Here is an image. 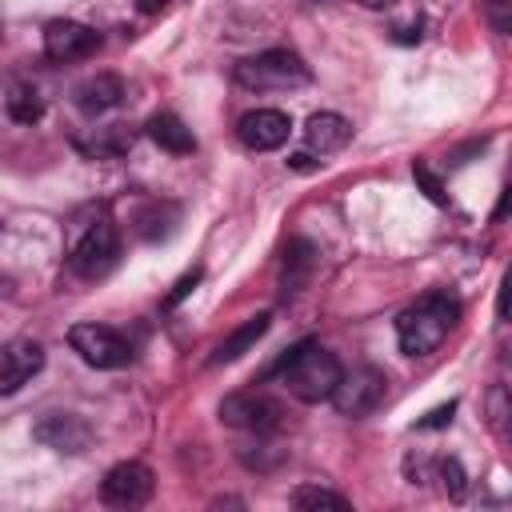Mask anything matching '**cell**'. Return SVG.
<instances>
[{
    "label": "cell",
    "instance_id": "6da1fadb",
    "mask_svg": "<svg viewBox=\"0 0 512 512\" xmlns=\"http://www.w3.org/2000/svg\"><path fill=\"white\" fill-rule=\"evenodd\" d=\"M272 376H280V384H284L296 400L320 404V400H332V392H336V384H340V376H344V364H340L336 352H328L324 344L300 340L296 348H288V352L276 360Z\"/></svg>",
    "mask_w": 512,
    "mask_h": 512
},
{
    "label": "cell",
    "instance_id": "7a4b0ae2",
    "mask_svg": "<svg viewBox=\"0 0 512 512\" xmlns=\"http://www.w3.org/2000/svg\"><path fill=\"white\" fill-rule=\"evenodd\" d=\"M460 320V300L448 296V292H428L420 296L416 304H408L400 316H396V340H400V352L404 356H428L436 352L452 324Z\"/></svg>",
    "mask_w": 512,
    "mask_h": 512
},
{
    "label": "cell",
    "instance_id": "3957f363",
    "mask_svg": "<svg viewBox=\"0 0 512 512\" xmlns=\"http://www.w3.org/2000/svg\"><path fill=\"white\" fill-rule=\"evenodd\" d=\"M232 76L248 92H292V88H304L312 80L308 64L288 48H268L260 56H248L236 64Z\"/></svg>",
    "mask_w": 512,
    "mask_h": 512
},
{
    "label": "cell",
    "instance_id": "277c9868",
    "mask_svg": "<svg viewBox=\"0 0 512 512\" xmlns=\"http://www.w3.org/2000/svg\"><path fill=\"white\" fill-rule=\"evenodd\" d=\"M120 260V236H116V224L112 220H96L80 232V240L72 244L68 252V268L80 276V280H100L116 268Z\"/></svg>",
    "mask_w": 512,
    "mask_h": 512
},
{
    "label": "cell",
    "instance_id": "5b68a950",
    "mask_svg": "<svg viewBox=\"0 0 512 512\" xmlns=\"http://www.w3.org/2000/svg\"><path fill=\"white\" fill-rule=\"evenodd\" d=\"M384 396H388V376L380 368H372V364H356V368H344V376H340V384L332 392V408L340 416L360 420V416L376 412L384 404Z\"/></svg>",
    "mask_w": 512,
    "mask_h": 512
},
{
    "label": "cell",
    "instance_id": "8992f818",
    "mask_svg": "<svg viewBox=\"0 0 512 512\" xmlns=\"http://www.w3.org/2000/svg\"><path fill=\"white\" fill-rule=\"evenodd\" d=\"M68 344L92 368H124L132 360V344L108 324H72Z\"/></svg>",
    "mask_w": 512,
    "mask_h": 512
},
{
    "label": "cell",
    "instance_id": "52a82bcc",
    "mask_svg": "<svg viewBox=\"0 0 512 512\" xmlns=\"http://www.w3.org/2000/svg\"><path fill=\"white\" fill-rule=\"evenodd\" d=\"M220 420L232 424V428H244V432H256V436H268L284 424V404L268 392H232L224 396L220 404Z\"/></svg>",
    "mask_w": 512,
    "mask_h": 512
},
{
    "label": "cell",
    "instance_id": "ba28073f",
    "mask_svg": "<svg viewBox=\"0 0 512 512\" xmlns=\"http://www.w3.org/2000/svg\"><path fill=\"white\" fill-rule=\"evenodd\" d=\"M152 488H156V476L148 464L140 460H120L104 472L100 480V500L112 504V508H140L152 500Z\"/></svg>",
    "mask_w": 512,
    "mask_h": 512
},
{
    "label": "cell",
    "instance_id": "9c48e42d",
    "mask_svg": "<svg viewBox=\"0 0 512 512\" xmlns=\"http://www.w3.org/2000/svg\"><path fill=\"white\" fill-rule=\"evenodd\" d=\"M100 52V32L80 20H48L44 24V56L52 64H76Z\"/></svg>",
    "mask_w": 512,
    "mask_h": 512
},
{
    "label": "cell",
    "instance_id": "30bf717a",
    "mask_svg": "<svg viewBox=\"0 0 512 512\" xmlns=\"http://www.w3.org/2000/svg\"><path fill=\"white\" fill-rule=\"evenodd\" d=\"M288 132H292V120H288V112H280V108H252V112H244V116L236 120V136H240V144L252 148V152H272V148H280V144L288 140Z\"/></svg>",
    "mask_w": 512,
    "mask_h": 512
},
{
    "label": "cell",
    "instance_id": "8fae6325",
    "mask_svg": "<svg viewBox=\"0 0 512 512\" xmlns=\"http://www.w3.org/2000/svg\"><path fill=\"white\" fill-rule=\"evenodd\" d=\"M40 368H44V344L40 340H32V336L8 340L4 352H0V392L4 396L20 392Z\"/></svg>",
    "mask_w": 512,
    "mask_h": 512
},
{
    "label": "cell",
    "instance_id": "7c38bea8",
    "mask_svg": "<svg viewBox=\"0 0 512 512\" xmlns=\"http://www.w3.org/2000/svg\"><path fill=\"white\" fill-rule=\"evenodd\" d=\"M32 436H36L40 444L56 448V452H68V456H76V452H84V448L92 444L88 420H80V416H72V412H52V416H44V420L32 428Z\"/></svg>",
    "mask_w": 512,
    "mask_h": 512
},
{
    "label": "cell",
    "instance_id": "4fadbf2b",
    "mask_svg": "<svg viewBox=\"0 0 512 512\" xmlns=\"http://www.w3.org/2000/svg\"><path fill=\"white\" fill-rule=\"evenodd\" d=\"M72 100L84 116H100V112H112L120 100H124V80L116 72H96L88 80H80L72 88Z\"/></svg>",
    "mask_w": 512,
    "mask_h": 512
},
{
    "label": "cell",
    "instance_id": "5bb4252c",
    "mask_svg": "<svg viewBox=\"0 0 512 512\" xmlns=\"http://www.w3.org/2000/svg\"><path fill=\"white\" fill-rule=\"evenodd\" d=\"M352 140V120L340 112H316L304 124V144L312 156H332Z\"/></svg>",
    "mask_w": 512,
    "mask_h": 512
},
{
    "label": "cell",
    "instance_id": "9a60e30c",
    "mask_svg": "<svg viewBox=\"0 0 512 512\" xmlns=\"http://www.w3.org/2000/svg\"><path fill=\"white\" fill-rule=\"evenodd\" d=\"M148 140H152L156 148L172 152V156H188V152H196V136H192V128H188L180 116H172V112H156V116L148 120Z\"/></svg>",
    "mask_w": 512,
    "mask_h": 512
},
{
    "label": "cell",
    "instance_id": "2e32d148",
    "mask_svg": "<svg viewBox=\"0 0 512 512\" xmlns=\"http://www.w3.org/2000/svg\"><path fill=\"white\" fill-rule=\"evenodd\" d=\"M268 328H272V316H268V312H260V316L244 320L240 328H232V332L216 344V352H212V360H208V364H232V360H240V356H244V352H248V348L268 332Z\"/></svg>",
    "mask_w": 512,
    "mask_h": 512
},
{
    "label": "cell",
    "instance_id": "e0dca14e",
    "mask_svg": "<svg viewBox=\"0 0 512 512\" xmlns=\"http://www.w3.org/2000/svg\"><path fill=\"white\" fill-rule=\"evenodd\" d=\"M4 108H8V116H12L16 124H40V116H44V100H40V92H36L28 80H12V84H8Z\"/></svg>",
    "mask_w": 512,
    "mask_h": 512
},
{
    "label": "cell",
    "instance_id": "ac0fdd59",
    "mask_svg": "<svg viewBox=\"0 0 512 512\" xmlns=\"http://www.w3.org/2000/svg\"><path fill=\"white\" fill-rule=\"evenodd\" d=\"M312 264H316V248L308 240H288V248H284V292L300 288V280L312 272Z\"/></svg>",
    "mask_w": 512,
    "mask_h": 512
},
{
    "label": "cell",
    "instance_id": "d6986e66",
    "mask_svg": "<svg viewBox=\"0 0 512 512\" xmlns=\"http://www.w3.org/2000/svg\"><path fill=\"white\" fill-rule=\"evenodd\" d=\"M292 504L304 508V512H320V508H332V512H344L348 508V496L332 492V488H320V484H300L292 492Z\"/></svg>",
    "mask_w": 512,
    "mask_h": 512
},
{
    "label": "cell",
    "instance_id": "ffe728a7",
    "mask_svg": "<svg viewBox=\"0 0 512 512\" xmlns=\"http://www.w3.org/2000/svg\"><path fill=\"white\" fill-rule=\"evenodd\" d=\"M164 216H176V208H172V204H148V208L136 216L140 236H144V240H164V236L172 232V224H164Z\"/></svg>",
    "mask_w": 512,
    "mask_h": 512
},
{
    "label": "cell",
    "instance_id": "44dd1931",
    "mask_svg": "<svg viewBox=\"0 0 512 512\" xmlns=\"http://www.w3.org/2000/svg\"><path fill=\"white\" fill-rule=\"evenodd\" d=\"M436 480H444V492L452 496V500H460L464 492H468V476H464V468H460V460H436Z\"/></svg>",
    "mask_w": 512,
    "mask_h": 512
},
{
    "label": "cell",
    "instance_id": "7402d4cb",
    "mask_svg": "<svg viewBox=\"0 0 512 512\" xmlns=\"http://www.w3.org/2000/svg\"><path fill=\"white\" fill-rule=\"evenodd\" d=\"M412 180H416V188L432 200V204H448V196H444V184H440V176L424 164V160H412Z\"/></svg>",
    "mask_w": 512,
    "mask_h": 512
},
{
    "label": "cell",
    "instance_id": "603a6c76",
    "mask_svg": "<svg viewBox=\"0 0 512 512\" xmlns=\"http://www.w3.org/2000/svg\"><path fill=\"white\" fill-rule=\"evenodd\" d=\"M200 276H204V268H188V272H184V276L172 284V292L160 300V308H176L180 300H188V296H192V288L200 284Z\"/></svg>",
    "mask_w": 512,
    "mask_h": 512
},
{
    "label": "cell",
    "instance_id": "cb8c5ba5",
    "mask_svg": "<svg viewBox=\"0 0 512 512\" xmlns=\"http://www.w3.org/2000/svg\"><path fill=\"white\" fill-rule=\"evenodd\" d=\"M484 16H488V24L500 36H512V0H488L484 4Z\"/></svg>",
    "mask_w": 512,
    "mask_h": 512
},
{
    "label": "cell",
    "instance_id": "d4e9b609",
    "mask_svg": "<svg viewBox=\"0 0 512 512\" xmlns=\"http://www.w3.org/2000/svg\"><path fill=\"white\" fill-rule=\"evenodd\" d=\"M452 416H456V400L436 404L428 416H420V420H416V428H420V432H428V428H444V424H452Z\"/></svg>",
    "mask_w": 512,
    "mask_h": 512
},
{
    "label": "cell",
    "instance_id": "484cf974",
    "mask_svg": "<svg viewBox=\"0 0 512 512\" xmlns=\"http://www.w3.org/2000/svg\"><path fill=\"white\" fill-rule=\"evenodd\" d=\"M288 168H296V172H316L320 160H312V152H296V156H288Z\"/></svg>",
    "mask_w": 512,
    "mask_h": 512
},
{
    "label": "cell",
    "instance_id": "4316f807",
    "mask_svg": "<svg viewBox=\"0 0 512 512\" xmlns=\"http://www.w3.org/2000/svg\"><path fill=\"white\" fill-rule=\"evenodd\" d=\"M500 316L504 320L512 316V280H504V288H500Z\"/></svg>",
    "mask_w": 512,
    "mask_h": 512
},
{
    "label": "cell",
    "instance_id": "83f0119b",
    "mask_svg": "<svg viewBox=\"0 0 512 512\" xmlns=\"http://www.w3.org/2000/svg\"><path fill=\"white\" fill-rule=\"evenodd\" d=\"M508 208H512V188H504V192H500V204H496V212H492V220H500V216H504Z\"/></svg>",
    "mask_w": 512,
    "mask_h": 512
},
{
    "label": "cell",
    "instance_id": "f1b7e54d",
    "mask_svg": "<svg viewBox=\"0 0 512 512\" xmlns=\"http://www.w3.org/2000/svg\"><path fill=\"white\" fill-rule=\"evenodd\" d=\"M164 4H168V0H136V8H140V12H148V16H152V12H160Z\"/></svg>",
    "mask_w": 512,
    "mask_h": 512
},
{
    "label": "cell",
    "instance_id": "f546056e",
    "mask_svg": "<svg viewBox=\"0 0 512 512\" xmlns=\"http://www.w3.org/2000/svg\"><path fill=\"white\" fill-rule=\"evenodd\" d=\"M352 4H360V8H376V12H380V8H392L396 0H352Z\"/></svg>",
    "mask_w": 512,
    "mask_h": 512
}]
</instances>
